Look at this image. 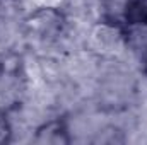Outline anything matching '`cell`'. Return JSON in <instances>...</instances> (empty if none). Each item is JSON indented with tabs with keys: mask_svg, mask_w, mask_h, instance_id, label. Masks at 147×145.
I'll list each match as a JSON object with an SVG mask.
<instances>
[{
	"mask_svg": "<svg viewBox=\"0 0 147 145\" xmlns=\"http://www.w3.org/2000/svg\"><path fill=\"white\" fill-rule=\"evenodd\" d=\"M123 26L147 28V0H123Z\"/></svg>",
	"mask_w": 147,
	"mask_h": 145,
	"instance_id": "obj_1",
	"label": "cell"
},
{
	"mask_svg": "<svg viewBox=\"0 0 147 145\" xmlns=\"http://www.w3.org/2000/svg\"><path fill=\"white\" fill-rule=\"evenodd\" d=\"M36 142L39 144H67V128L62 121H51L38 130Z\"/></svg>",
	"mask_w": 147,
	"mask_h": 145,
	"instance_id": "obj_2",
	"label": "cell"
},
{
	"mask_svg": "<svg viewBox=\"0 0 147 145\" xmlns=\"http://www.w3.org/2000/svg\"><path fill=\"white\" fill-rule=\"evenodd\" d=\"M12 130H10V123L5 116V113L0 111V144H7L10 140Z\"/></svg>",
	"mask_w": 147,
	"mask_h": 145,
	"instance_id": "obj_3",
	"label": "cell"
},
{
	"mask_svg": "<svg viewBox=\"0 0 147 145\" xmlns=\"http://www.w3.org/2000/svg\"><path fill=\"white\" fill-rule=\"evenodd\" d=\"M144 68H146V73H147V51H146V62H144Z\"/></svg>",
	"mask_w": 147,
	"mask_h": 145,
	"instance_id": "obj_4",
	"label": "cell"
}]
</instances>
